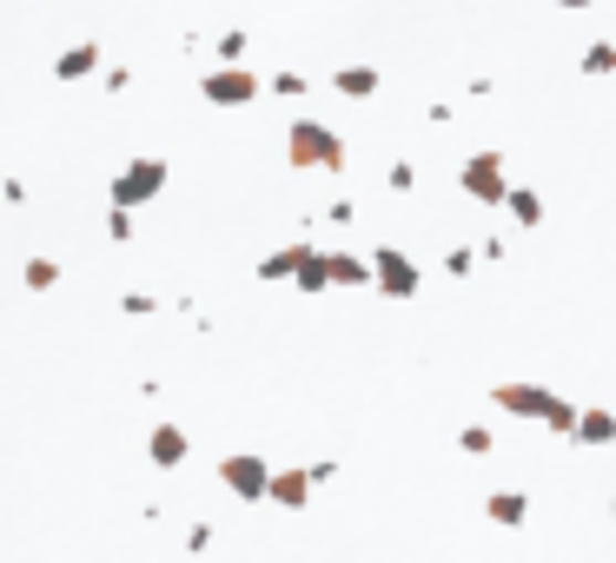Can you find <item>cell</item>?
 Returning <instances> with one entry per match:
<instances>
[{
  "instance_id": "cell-21",
  "label": "cell",
  "mask_w": 616,
  "mask_h": 563,
  "mask_svg": "<svg viewBox=\"0 0 616 563\" xmlns=\"http://www.w3.org/2000/svg\"><path fill=\"white\" fill-rule=\"evenodd\" d=\"M471 272H478V252L471 246H451L445 252V279H471Z\"/></svg>"
},
{
  "instance_id": "cell-11",
  "label": "cell",
  "mask_w": 616,
  "mask_h": 563,
  "mask_svg": "<svg viewBox=\"0 0 616 563\" xmlns=\"http://www.w3.org/2000/svg\"><path fill=\"white\" fill-rule=\"evenodd\" d=\"M484 518H491L498 531H524V524H531V498H524V491H491V498H484Z\"/></svg>"
},
{
  "instance_id": "cell-20",
  "label": "cell",
  "mask_w": 616,
  "mask_h": 563,
  "mask_svg": "<svg viewBox=\"0 0 616 563\" xmlns=\"http://www.w3.org/2000/svg\"><path fill=\"white\" fill-rule=\"evenodd\" d=\"M458 451H464V458H491V451H498V438H491L484 425H464V431H458Z\"/></svg>"
},
{
  "instance_id": "cell-23",
  "label": "cell",
  "mask_w": 616,
  "mask_h": 563,
  "mask_svg": "<svg viewBox=\"0 0 616 563\" xmlns=\"http://www.w3.org/2000/svg\"><path fill=\"white\" fill-rule=\"evenodd\" d=\"M272 93H279V100H305V73H292V66L272 73Z\"/></svg>"
},
{
  "instance_id": "cell-18",
  "label": "cell",
  "mask_w": 616,
  "mask_h": 563,
  "mask_svg": "<svg viewBox=\"0 0 616 563\" xmlns=\"http://www.w3.org/2000/svg\"><path fill=\"white\" fill-rule=\"evenodd\" d=\"M20 285H27V292H53V285H60V259H46V252H33V259L20 265Z\"/></svg>"
},
{
  "instance_id": "cell-13",
  "label": "cell",
  "mask_w": 616,
  "mask_h": 563,
  "mask_svg": "<svg viewBox=\"0 0 616 563\" xmlns=\"http://www.w3.org/2000/svg\"><path fill=\"white\" fill-rule=\"evenodd\" d=\"M305 299H319V292H332V252H319V246H305V259H299V279H292Z\"/></svg>"
},
{
  "instance_id": "cell-25",
  "label": "cell",
  "mask_w": 616,
  "mask_h": 563,
  "mask_svg": "<svg viewBox=\"0 0 616 563\" xmlns=\"http://www.w3.org/2000/svg\"><path fill=\"white\" fill-rule=\"evenodd\" d=\"M385 186H391V192H411V186H418V166H411V159H398V166L385 173Z\"/></svg>"
},
{
  "instance_id": "cell-12",
  "label": "cell",
  "mask_w": 616,
  "mask_h": 563,
  "mask_svg": "<svg viewBox=\"0 0 616 563\" xmlns=\"http://www.w3.org/2000/svg\"><path fill=\"white\" fill-rule=\"evenodd\" d=\"M299 259H305V239L265 252V259H259V285H292V279H299Z\"/></svg>"
},
{
  "instance_id": "cell-7",
  "label": "cell",
  "mask_w": 616,
  "mask_h": 563,
  "mask_svg": "<svg viewBox=\"0 0 616 563\" xmlns=\"http://www.w3.org/2000/svg\"><path fill=\"white\" fill-rule=\"evenodd\" d=\"M372 265H378V299H418V285H425V265L405 252V246H372Z\"/></svg>"
},
{
  "instance_id": "cell-9",
  "label": "cell",
  "mask_w": 616,
  "mask_h": 563,
  "mask_svg": "<svg viewBox=\"0 0 616 563\" xmlns=\"http://www.w3.org/2000/svg\"><path fill=\"white\" fill-rule=\"evenodd\" d=\"M100 73V40H73L60 60H53V80L60 86H80V80H93Z\"/></svg>"
},
{
  "instance_id": "cell-5",
  "label": "cell",
  "mask_w": 616,
  "mask_h": 563,
  "mask_svg": "<svg viewBox=\"0 0 616 563\" xmlns=\"http://www.w3.org/2000/svg\"><path fill=\"white\" fill-rule=\"evenodd\" d=\"M219 484L239 498V504H272V465L259 451H232L219 458Z\"/></svg>"
},
{
  "instance_id": "cell-26",
  "label": "cell",
  "mask_w": 616,
  "mask_h": 563,
  "mask_svg": "<svg viewBox=\"0 0 616 563\" xmlns=\"http://www.w3.org/2000/svg\"><path fill=\"white\" fill-rule=\"evenodd\" d=\"M219 60H246V33H239V27L219 33Z\"/></svg>"
},
{
  "instance_id": "cell-10",
  "label": "cell",
  "mask_w": 616,
  "mask_h": 563,
  "mask_svg": "<svg viewBox=\"0 0 616 563\" xmlns=\"http://www.w3.org/2000/svg\"><path fill=\"white\" fill-rule=\"evenodd\" d=\"M186 451H192V438H186L179 425H153V438H146V458H153L159 471H179V465H186Z\"/></svg>"
},
{
  "instance_id": "cell-4",
  "label": "cell",
  "mask_w": 616,
  "mask_h": 563,
  "mask_svg": "<svg viewBox=\"0 0 616 563\" xmlns=\"http://www.w3.org/2000/svg\"><path fill=\"white\" fill-rule=\"evenodd\" d=\"M259 93H272V80H259V73H252V66H239V60H219V66L199 80V100H206V106H226V113L252 106Z\"/></svg>"
},
{
  "instance_id": "cell-24",
  "label": "cell",
  "mask_w": 616,
  "mask_h": 563,
  "mask_svg": "<svg viewBox=\"0 0 616 563\" xmlns=\"http://www.w3.org/2000/svg\"><path fill=\"white\" fill-rule=\"evenodd\" d=\"M119 312H126V319H153V312H159V299H153V292H126V299H119Z\"/></svg>"
},
{
  "instance_id": "cell-2",
  "label": "cell",
  "mask_w": 616,
  "mask_h": 563,
  "mask_svg": "<svg viewBox=\"0 0 616 563\" xmlns=\"http://www.w3.org/2000/svg\"><path fill=\"white\" fill-rule=\"evenodd\" d=\"M285 159H292L299 173H345V139H338L325 119H292Z\"/></svg>"
},
{
  "instance_id": "cell-15",
  "label": "cell",
  "mask_w": 616,
  "mask_h": 563,
  "mask_svg": "<svg viewBox=\"0 0 616 563\" xmlns=\"http://www.w3.org/2000/svg\"><path fill=\"white\" fill-rule=\"evenodd\" d=\"M385 80H378V66H338L332 73V93H345V100H372Z\"/></svg>"
},
{
  "instance_id": "cell-27",
  "label": "cell",
  "mask_w": 616,
  "mask_h": 563,
  "mask_svg": "<svg viewBox=\"0 0 616 563\" xmlns=\"http://www.w3.org/2000/svg\"><path fill=\"white\" fill-rule=\"evenodd\" d=\"M551 7H571V13H577V7H591V0H551Z\"/></svg>"
},
{
  "instance_id": "cell-17",
  "label": "cell",
  "mask_w": 616,
  "mask_h": 563,
  "mask_svg": "<svg viewBox=\"0 0 616 563\" xmlns=\"http://www.w3.org/2000/svg\"><path fill=\"white\" fill-rule=\"evenodd\" d=\"M504 206H511V219H518L524 232H537V226H544V192H531V186H511V199H504Z\"/></svg>"
},
{
  "instance_id": "cell-1",
  "label": "cell",
  "mask_w": 616,
  "mask_h": 563,
  "mask_svg": "<svg viewBox=\"0 0 616 563\" xmlns=\"http://www.w3.org/2000/svg\"><path fill=\"white\" fill-rule=\"evenodd\" d=\"M491 405L511 411V418H537L551 438H577V418H584V405H571L564 392L531 385V378H504V385H491Z\"/></svg>"
},
{
  "instance_id": "cell-28",
  "label": "cell",
  "mask_w": 616,
  "mask_h": 563,
  "mask_svg": "<svg viewBox=\"0 0 616 563\" xmlns=\"http://www.w3.org/2000/svg\"><path fill=\"white\" fill-rule=\"evenodd\" d=\"M610 524H616V484H610Z\"/></svg>"
},
{
  "instance_id": "cell-14",
  "label": "cell",
  "mask_w": 616,
  "mask_h": 563,
  "mask_svg": "<svg viewBox=\"0 0 616 563\" xmlns=\"http://www.w3.org/2000/svg\"><path fill=\"white\" fill-rule=\"evenodd\" d=\"M577 445H591V451L616 445V411H604V405H584V418H577Z\"/></svg>"
},
{
  "instance_id": "cell-3",
  "label": "cell",
  "mask_w": 616,
  "mask_h": 563,
  "mask_svg": "<svg viewBox=\"0 0 616 563\" xmlns=\"http://www.w3.org/2000/svg\"><path fill=\"white\" fill-rule=\"evenodd\" d=\"M166 179H173V166L159 159V153H139V159H126L113 179H106V206H153L159 192H166Z\"/></svg>"
},
{
  "instance_id": "cell-8",
  "label": "cell",
  "mask_w": 616,
  "mask_h": 563,
  "mask_svg": "<svg viewBox=\"0 0 616 563\" xmlns=\"http://www.w3.org/2000/svg\"><path fill=\"white\" fill-rule=\"evenodd\" d=\"M312 491H319V478H312V465H292V471H272V504H279V511H305V504H312Z\"/></svg>"
},
{
  "instance_id": "cell-16",
  "label": "cell",
  "mask_w": 616,
  "mask_h": 563,
  "mask_svg": "<svg viewBox=\"0 0 616 563\" xmlns=\"http://www.w3.org/2000/svg\"><path fill=\"white\" fill-rule=\"evenodd\" d=\"M332 285H378V265L372 259H358V252H332Z\"/></svg>"
},
{
  "instance_id": "cell-6",
  "label": "cell",
  "mask_w": 616,
  "mask_h": 563,
  "mask_svg": "<svg viewBox=\"0 0 616 563\" xmlns=\"http://www.w3.org/2000/svg\"><path fill=\"white\" fill-rule=\"evenodd\" d=\"M458 186H464V199H478V206H504V199H511V166H504V153H471L464 173H458Z\"/></svg>"
},
{
  "instance_id": "cell-22",
  "label": "cell",
  "mask_w": 616,
  "mask_h": 563,
  "mask_svg": "<svg viewBox=\"0 0 616 563\" xmlns=\"http://www.w3.org/2000/svg\"><path fill=\"white\" fill-rule=\"evenodd\" d=\"M106 239H133V206H106Z\"/></svg>"
},
{
  "instance_id": "cell-19",
  "label": "cell",
  "mask_w": 616,
  "mask_h": 563,
  "mask_svg": "<svg viewBox=\"0 0 616 563\" xmlns=\"http://www.w3.org/2000/svg\"><path fill=\"white\" fill-rule=\"evenodd\" d=\"M584 73H591V80H610V73H616V46H610V40L584 46Z\"/></svg>"
}]
</instances>
